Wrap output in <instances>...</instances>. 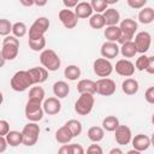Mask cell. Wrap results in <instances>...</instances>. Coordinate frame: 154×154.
I'll return each mask as SVG.
<instances>
[{
	"label": "cell",
	"mask_w": 154,
	"mask_h": 154,
	"mask_svg": "<svg viewBox=\"0 0 154 154\" xmlns=\"http://www.w3.org/2000/svg\"><path fill=\"white\" fill-rule=\"evenodd\" d=\"M65 125L69 128V130L71 131L72 136L73 137H77L82 134V130H83V126H82V123L77 119H70L65 123Z\"/></svg>",
	"instance_id": "cell-34"
},
{
	"label": "cell",
	"mask_w": 154,
	"mask_h": 154,
	"mask_svg": "<svg viewBox=\"0 0 154 154\" xmlns=\"http://www.w3.org/2000/svg\"><path fill=\"white\" fill-rule=\"evenodd\" d=\"M77 91L81 94H90L94 95L96 94V82L89 78L85 79H81L77 83Z\"/></svg>",
	"instance_id": "cell-19"
},
{
	"label": "cell",
	"mask_w": 154,
	"mask_h": 154,
	"mask_svg": "<svg viewBox=\"0 0 154 154\" xmlns=\"http://www.w3.org/2000/svg\"><path fill=\"white\" fill-rule=\"evenodd\" d=\"M93 7L90 5V2L88 1H79L78 5L75 7V13L78 17V19H85V18H90L93 16Z\"/></svg>",
	"instance_id": "cell-20"
},
{
	"label": "cell",
	"mask_w": 154,
	"mask_h": 154,
	"mask_svg": "<svg viewBox=\"0 0 154 154\" xmlns=\"http://www.w3.org/2000/svg\"><path fill=\"white\" fill-rule=\"evenodd\" d=\"M146 71L150 75H154V55L149 57V64H148V67Z\"/></svg>",
	"instance_id": "cell-48"
},
{
	"label": "cell",
	"mask_w": 154,
	"mask_h": 154,
	"mask_svg": "<svg viewBox=\"0 0 154 154\" xmlns=\"http://www.w3.org/2000/svg\"><path fill=\"white\" fill-rule=\"evenodd\" d=\"M119 28H120V31H122V37L118 42L120 45H123L125 42L132 41V38H134V36L137 31L138 25H137V22L134 20L132 18H125V19L120 20Z\"/></svg>",
	"instance_id": "cell-5"
},
{
	"label": "cell",
	"mask_w": 154,
	"mask_h": 154,
	"mask_svg": "<svg viewBox=\"0 0 154 154\" xmlns=\"http://www.w3.org/2000/svg\"><path fill=\"white\" fill-rule=\"evenodd\" d=\"M24 113H25V118L29 122L37 123V122L42 120L43 114H45V111H43V107H42V102L34 101V100H28V102L25 105Z\"/></svg>",
	"instance_id": "cell-6"
},
{
	"label": "cell",
	"mask_w": 154,
	"mask_h": 154,
	"mask_svg": "<svg viewBox=\"0 0 154 154\" xmlns=\"http://www.w3.org/2000/svg\"><path fill=\"white\" fill-rule=\"evenodd\" d=\"M78 0H63V4H64V6H65V8H67V10H70V8H73L75 10V7L78 5Z\"/></svg>",
	"instance_id": "cell-45"
},
{
	"label": "cell",
	"mask_w": 154,
	"mask_h": 154,
	"mask_svg": "<svg viewBox=\"0 0 154 154\" xmlns=\"http://www.w3.org/2000/svg\"><path fill=\"white\" fill-rule=\"evenodd\" d=\"M108 154H124V153H123V150H122L120 148L114 147V148H112V149L108 152Z\"/></svg>",
	"instance_id": "cell-50"
},
{
	"label": "cell",
	"mask_w": 154,
	"mask_h": 154,
	"mask_svg": "<svg viewBox=\"0 0 154 154\" xmlns=\"http://www.w3.org/2000/svg\"><path fill=\"white\" fill-rule=\"evenodd\" d=\"M87 136L93 143H99L105 137V130L102 126H97V125L90 126L87 131Z\"/></svg>",
	"instance_id": "cell-25"
},
{
	"label": "cell",
	"mask_w": 154,
	"mask_h": 154,
	"mask_svg": "<svg viewBox=\"0 0 154 154\" xmlns=\"http://www.w3.org/2000/svg\"><path fill=\"white\" fill-rule=\"evenodd\" d=\"M153 37L150 36V34L148 31H140L135 35V45L137 48V53L144 54L149 48H150V43H152Z\"/></svg>",
	"instance_id": "cell-11"
},
{
	"label": "cell",
	"mask_w": 154,
	"mask_h": 154,
	"mask_svg": "<svg viewBox=\"0 0 154 154\" xmlns=\"http://www.w3.org/2000/svg\"><path fill=\"white\" fill-rule=\"evenodd\" d=\"M95 99L90 94H81L75 102V111L79 116H88L94 108Z\"/></svg>",
	"instance_id": "cell-8"
},
{
	"label": "cell",
	"mask_w": 154,
	"mask_h": 154,
	"mask_svg": "<svg viewBox=\"0 0 154 154\" xmlns=\"http://www.w3.org/2000/svg\"><path fill=\"white\" fill-rule=\"evenodd\" d=\"M7 146H8V143L6 141V137L5 136H0V153H4L6 150V148H7Z\"/></svg>",
	"instance_id": "cell-47"
},
{
	"label": "cell",
	"mask_w": 154,
	"mask_h": 154,
	"mask_svg": "<svg viewBox=\"0 0 154 154\" xmlns=\"http://www.w3.org/2000/svg\"><path fill=\"white\" fill-rule=\"evenodd\" d=\"M148 64H149V57H147L146 54H141V55L136 59L135 67H136V70H138V71H146L147 67H148Z\"/></svg>",
	"instance_id": "cell-39"
},
{
	"label": "cell",
	"mask_w": 154,
	"mask_h": 154,
	"mask_svg": "<svg viewBox=\"0 0 154 154\" xmlns=\"http://www.w3.org/2000/svg\"><path fill=\"white\" fill-rule=\"evenodd\" d=\"M81 69L77 66V65H67L64 70V77L69 81H77L79 77H81Z\"/></svg>",
	"instance_id": "cell-31"
},
{
	"label": "cell",
	"mask_w": 154,
	"mask_h": 154,
	"mask_svg": "<svg viewBox=\"0 0 154 154\" xmlns=\"http://www.w3.org/2000/svg\"><path fill=\"white\" fill-rule=\"evenodd\" d=\"M71 150H72V154H85L83 146L79 143H71Z\"/></svg>",
	"instance_id": "cell-44"
},
{
	"label": "cell",
	"mask_w": 154,
	"mask_h": 154,
	"mask_svg": "<svg viewBox=\"0 0 154 154\" xmlns=\"http://www.w3.org/2000/svg\"><path fill=\"white\" fill-rule=\"evenodd\" d=\"M12 28H13V24L6 19V18H1L0 19V35L6 37L10 35V32H12Z\"/></svg>",
	"instance_id": "cell-37"
},
{
	"label": "cell",
	"mask_w": 154,
	"mask_h": 154,
	"mask_svg": "<svg viewBox=\"0 0 154 154\" xmlns=\"http://www.w3.org/2000/svg\"><path fill=\"white\" fill-rule=\"evenodd\" d=\"M40 63L47 71H57L61 65V60L55 51L51 48H46L40 54Z\"/></svg>",
	"instance_id": "cell-3"
},
{
	"label": "cell",
	"mask_w": 154,
	"mask_h": 154,
	"mask_svg": "<svg viewBox=\"0 0 154 154\" xmlns=\"http://www.w3.org/2000/svg\"><path fill=\"white\" fill-rule=\"evenodd\" d=\"M100 53H101V57L107 59V60H111V59H114L118 57V54L120 53V47L118 46L117 42H109V41H106L101 45V48H100Z\"/></svg>",
	"instance_id": "cell-14"
},
{
	"label": "cell",
	"mask_w": 154,
	"mask_h": 154,
	"mask_svg": "<svg viewBox=\"0 0 154 154\" xmlns=\"http://www.w3.org/2000/svg\"><path fill=\"white\" fill-rule=\"evenodd\" d=\"M43 111L48 116H55L61 111V102L60 99L55 97V96H51L48 99H46L42 103Z\"/></svg>",
	"instance_id": "cell-16"
},
{
	"label": "cell",
	"mask_w": 154,
	"mask_h": 154,
	"mask_svg": "<svg viewBox=\"0 0 154 154\" xmlns=\"http://www.w3.org/2000/svg\"><path fill=\"white\" fill-rule=\"evenodd\" d=\"M89 25H90V28L96 29V30L105 28V26H106V22H105L103 16H102L101 13H94V14L89 18Z\"/></svg>",
	"instance_id": "cell-33"
},
{
	"label": "cell",
	"mask_w": 154,
	"mask_h": 154,
	"mask_svg": "<svg viewBox=\"0 0 154 154\" xmlns=\"http://www.w3.org/2000/svg\"><path fill=\"white\" fill-rule=\"evenodd\" d=\"M152 124H153V125H154V113H153V114H152Z\"/></svg>",
	"instance_id": "cell-55"
},
{
	"label": "cell",
	"mask_w": 154,
	"mask_h": 154,
	"mask_svg": "<svg viewBox=\"0 0 154 154\" xmlns=\"http://www.w3.org/2000/svg\"><path fill=\"white\" fill-rule=\"evenodd\" d=\"M10 124L7 120L5 119H1L0 120V136H6L8 132H10Z\"/></svg>",
	"instance_id": "cell-42"
},
{
	"label": "cell",
	"mask_w": 154,
	"mask_h": 154,
	"mask_svg": "<svg viewBox=\"0 0 154 154\" xmlns=\"http://www.w3.org/2000/svg\"><path fill=\"white\" fill-rule=\"evenodd\" d=\"M116 142L120 146H126L132 141V132L128 125H119L114 131Z\"/></svg>",
	"instance_id": "cell-15"
},
{
	"label": "cell",
	"mask_w": 154,
	"mask_h": 154,
	"mask_svg": "<svg viewBox=\"0 0 154 154\" xmlns=\"http://www.w3.org/2000/svg\"><path fill=\"white\" fill-rule=\"evenodd\" d=\"M131 144H132L134 149H136L138 152H144L152 146V142H150L149 136H147L144 134H137L132 137Z\"/></svg>",
	"instance_id": "cell-17"
},
{
	"label": "cell",
	"mask_w": 154,
	"mask_h": 154,
	"mask_svg": "<svg viewBox=\"0 0 154 154\" xmlns=\"http://www.w3.org/2000/svg\"><path fill=\"white\" fill-rule=\"evenodd\" d=\"M153 41H154V36H153Z\"/></svg>",
	"instance_id": "cell-56"
},
{
	"label": "cell",
	"mask_w": 154,
	"mask_h": 154,
	"mask_svg": "<svg viewBox=\"0 0 154 154\" xmlns=\"http://www.w3.org/2000/svg\"><path fill=\"white\" fill-rule=\"evenodd\" d=\"M144 99L148 103L154 105V87H149L144 93Z\"/></svg>",
	"instance_id": "cell-43"
},
{
	"label": "cell",
	"mask_w": 154,
	"mask_h": 154,
	"mask_svg": "<svg viewBox=\"0 0 154 154\" xmlns=\"http://www.w3.org/2000/svg\"><path fill=\"white\" fill-rule=\"evenodd\" d=\"M126 4L134 10H142L143 7H146L147 0H126Z\"/></svg>",
	"instance_id": "cell-40"
},
{
	"label": "cell",
	"mask_w": 154,
	"mask_h": 154,
	"mask_svg": "<svg viewBox=\"0 0 154 154\" xmlns=\"http://www.w3.org/2000/svg\"><path fill=\"white\" fill-rule=\"evenodd\" d=\"M85 154H103V150H102V148H101L100 144L93 143V144H90V146L87 148Z\"/></svg>",
	"instance_id": "cell-41"
},
{
	"label": "cell",
	"mask_w": 154,
	"mask_h": 154,
	"mask_svg": "<svg viewBox=\"0 0 154 154\" xmlns=\"http://www.w3.org/2000/svg\"><path fill=\"white\" fill-rule=\"evenodd\" d=\"M28 45H29V48L34 52H42L45 51L46 48V38L42 37V38H38V40H28Z\"/></svg>",
	"instance_id": "cell-36"
},
{
	"label": "cell",
	"mask_w": 154,
	"mask_h": 154,
	"mask_svg": "<svg viewBox=\"0 0 154 154\" xmlns=\"http://www.w3.org/2000/svg\"><path fill=\"white\" fill-rule=\"evenodd\" d=\"M10 85L14 91H25L29 87L34 85V82L28 70H20L11 77Z\"/></svg>",
	"instance_id": "cell-2"
},
{
	"label": "cell",
	"mask_w": 154,
	"mask_h": 154,
	"mask_svg": "<svg viewBox=\"0 0 154 154\" xmlns=\"http://www.w3.org/2000/svg\"><path fill=\"white\" fill-rule=\"evenodd\" d=\"M58 17H59V20L61 22V24L66 29H73L78 23V17L76 16L75 11H72V10H67V8L60 10L58 13Z\"/></svg>",
	"instance_id": "cell-12"
},
{
	"label": "cell",
	"mask_w": 154,
	"mask_h": 154,
	"mask_svg": "<svg viewBox=\"0 0 154 154\" xmlns=\"http://www.w3.org/2000/svg\"><path fill=\"white\" fill-rule=\"evenodd\" d=\"M20 4L26 7H31L35 5V0H20Z\"/></svg>",
	"instance_id": "cell-49"
},
{
	"label": "cell",
	"mask_w": 154,
	"mask_h": 154,
	"mask_svg": "<svg viewBox=\"0 0 154 154\" xmlns=\"http://www.w3.org/2000/svg\"><path fill=\"white\" fill-rule=\"evenodd\" d=\"M113 65L111 64L109 60L105 59V58H97L94 63H93V71L96 76L101 77V78H108L111 76V73L113 72Z\"/></svg>",
	"instance_id": "cell-9"
},
{
	"label": "cell",
	"mask_w": 154,
	"mask_h": 154,
	"mask_svg": "<svg viewBox=\"0 0 154 154\" xmlns=\"http://www.w3.org/2000/svg\"><path fill=\"white\" fill-rule=\"evenodd\" d=\"M19 53V40L13 36L8 35L2 38L1 46V58L5 60H14Z\"/></svg>",
	"instance_id": "cell-1"
},
{
	"label": "cell",
	"mask_w": 154,
	"mask_h": 154,
	"mask_svg": "<svg viewBox=\"0 0 154 154\" xmlns=\"http://www.w3.org/2000/svg\"><path fill=\"white\" fill-rule=\"evenodd\" d=\"M22 134H23V144L26 147H32L34 144H36V142L38 140L40 126L37 123L29 122L28 124H25L23 126Z\"/></svg>",
	"instance_id": "cell-7"
},
{
	"label": "cell",
	"mask_w": 154,
	"mask_h": 154,
	"mask_svg": "<svg viewBox=\"0 0 154 154\" xmlns=\"http://www.w3.org/2000/svg\"><path fill=\"white\" fill-rule=\"evenodd\" d=\"M26 32H28V28H26L25 23H23V22H16V23H13V28H12L13 36H16L17 38H20V37L25 36Z\"/></svg>",
	"instance_id": "cell-35"
},
{
	"label": "cell",
	"mask_w": 154,
	"mask_h": 154,
	"mask_svg": "<svg viewBox=\"0 0 154 154\" xmlns=\"http://www.w3.org/2000/svg\"><path fill=\"white\" fill-rule=\"evenodd\" d=\"M6 141L10 147H18L19 144H23V134L22 131L11 130L6 136Z\"/></svg>",
	"instance_id": "cell-29"
},
{
	"label": "cell",
	"mask_w": 154,
	"mask_h": 154,
	"mask_svg": "<svg viewBox=\"0 0 154 154\" xmlns=\"http://www.w3.org/2000/svg\"><path fill=\"white\" fill-rule=\"evenodd\" d=\"M126 154H142V152H138V150H136V149H130Z\"/></svg>",
	"instance_id": "cell-52"
},
{
	"label": "cell",
	"mask_w": 154,
	"mask_h": 154,
	"mask_svg": "<svg viewBox=\"0 0 154 154\" xmlns=\"http://www.w3.org/2000/svg\"><path fill=\"white\" fill-rule=\"evenodd\" d=\"M51 22L47 17H38L29 28V40H38L45 37V34L48 31Z\"/></svg>",
	"instance_id": "cell-4"
},
{
	"label": "cell",
	"mask_w": 154,
	"mask_h": 154,
	"mask_svg": "<svg viewBox=\"0 0 154 154\" xmlns=\"http://www.w3.org/2000/svg\"><path fill=\"white\" fill-rule=\"evenodd\" d=\"M53 94L58 99H64L70 94V85L65 81H57L53 84Z\"/></svg>",
	"instance_id": "cell-24"
},
{
	"label": "cell",
	"mask_w": 154,
	"mask_h": 154,
	"mask_svg": "<svg viewBox=\"0 0 154 154\" xmlns=\"http://www.w3.org/2000/svg\"><path fill=\"white\" fill-rule=\"evenodd\" d=\"M46 96V93H45V89L40 85H35V87H31L30 90H29V99L28 100H34V101H38V102H42L46 100L45 99Z\"/></svg>",
	"instance_id": "cell-32"
},
{
	"label": "cell",
	"mask_w": 154,
	"mask_h": 154,
	"mask_svg": "<svg viewBox=\"0 0 154 154\" xmlns=\"http://www.w3.org/2000/svg\"><path fill=\"white\" fill-rule=\"evenodd\" d=\"M138 89H140V84L135 78H131V77L125 78L122 83V90L126 95H135L137 94Z\"/></svg>",
	"instance_id": "cell-22"
},
{
	"label": "cell",
	"mask_w": 154,
	"mask_h": 154,
	"mask_svg": "<svg viewBox=\"0 0 154 154\" xmlns=\"http://www.w3.org/2000/svg\"><path fill=\"white\" fill-rule=\"evenodd\" d=\"M106 2H107V5H112V4H117L118 0H106Z\"/></svg>",
	"instance_id": "cell-53"
},
{
	"label": "cell",
	"mask_w": 154,
	"mask_h": 154,
	"mask_svg": "<svg viewBox=\"0 0 154 154\" xmlns=\"http://www.w3.org/2000/svg\"><path fill=\"white\" fill-rule=\"evenodd\" d=\"M31 78H32V82H34V85L35 84H41L43 82H46V79L48 78V71L43 67V66H35V67H31L28 70Z\"/></svg>",
	"instance_id": "cell-18"
},
{
	"label": "cell",
	"mask_w": 154,
	"mask_h": 154,
	"mask_svg": "<svg viewBox=\"0 0 154 154\" xmlns=\"http://www.w3.org/2000/svg\"><path fill=\"white\" fill-rule=\"evenodd\" d=\"M103 36L109 42H118L122 37V31H120L119 25L106 26V29L103 30Z\"/></svg>",
	"instance_id": "cell-26"
},
{
	"label": "cell",
	"mask_w": 154,
	"mask_h": 154,
	"mask_svg": "<svg viewBox=\"0 0 154 154\" xmlns=\"http://www.w3.org/2000/svg\"><path fill=\"white\" fill-rule=\"evenodd\" d=\"M138 22L142 24H150L154 20V8L146 6L138 12Z\"/></svg>",
	"instance_id": "cell-27"
},
{
	"label": "cell",
	"mask_w": 154,
	"mask_h": 154,
	"mask_svg": "<svg viewBox=\"0 0 154 154\" xmlns=\"http://www.w3.org/2000/svg\"><path fill=\"white\" fill-rule=\"evenodd\" d=\"M119 125H120L119 119L116 116H107L102 119V128H103L105 131L114 132L118 129Z\"/></svg>",
	"instance_id": "cell-28"
},
{
	"label": "cell",
	"mask_w": 154,
	"mask_h": 154,
	"mask_svg": "<svg viewBox=\"0 0 154 154\" xmlns=\"http://www.w3.org/2000/svg\"><path fill=\"white\" fill-rule=\"evenodd\" d=\"M73 138L71 131L69 130V128L64 124L63 126H60L57 131H55V140L58 143L60 144H69L71 142V140Z\"/></svg>",
	"instance_id": "cell-23"
},
{
	"label": "cell",
	"mask_w": 154,
	"mask_h": 154,
	"mask_svg": "<svg viewBox=\"0 0 154 154\" xmlns=\"http://www.w3.org/2000/svg\"><path fill=\"white\" fill-rule=\"evenodd\" d=\"M116 82L111 78H100L96 81V94L102 96H111L116 93Z\"/></svg>",
	"instance_id": "cell-10"
},
{
	"label": "cell",
	"mask_w": 154,
	"mask_h": 154,
	"mask_svg": "<svg viewBox=\"0 0 154 154\" xmlns=\"http://www.w3.org/2000/svg\"><path fill=\"white\" fill-rule=\"evenodd\" d=\"M120 54H122L125 59L134 58V57L137 54V48H136L135 42H134V41H129V42L123 43L122 47H120Z\"/></svg>",
	"instance_id": "cell-30"
},
{
	"label": "cell",
	"mask_w": 154,
	"mask_h": 154,
	"mask_svg": "<svg viewBox=\"0 0 154 154\" xmlns=\"http://www.w3.org/2000/svg\"><path fill=\"white\" fill-rule=\"evenodd\" d=\"M35 5L36 6H45V5H47V0H41V1H38V0H35Z\"/></svg>",
	"instance_id": "cell-51"
},
{
	"label": "cell",
	"mask_w": 154,
	"mask_h": 154,
	"mask_svg": "<svg viewBox=\"0 0 154 154\" xmlns=\"http://www.w3.org/2000/svg\"><path fill=\"white\" fill-rule=\"evenodd\" d=\"M58 154H72L71 144H61L58 149Z\"/></svg>",
	"instance_id": "cell-46"
},
{
	"label": "cell",
	"mask_w": 154,
	"mask_h": 154,
	"mask_svg": "<svg viewBox=\"0 0 154 154\" xmlns=\"http://www.w3.org/2000/svg\"><path fill=\"white\" fill-rule=\"evenodd\" d=\"M90 5L93 7V11L95 13H103L107 8H108V5L106 2V0H91L90 1Z\"/></svg>",
	"instance_id": "cell-38"
},
{
	"label": "cell",
	"mask_w": 154,
	"mask_h": 154,
	"mask_svg": "<svg viewBox=\"0 0 154 154\" xmlns=\"http://www.w3.org/2000/svg\"><path fill=\"white\" fill-rule=\"evenodd\" d=\"M150 142H152V146L154 147V132H153L152 136H150Z\"/></svg>",
	"instance_id": "cell-54"
},
{
	"label": "cell",
	"mask_w": 154,
	"mask_h": 154,
	"mask_svg": "<svg viewBox=\"0 0 154 154\" xmlns=\"http://www.w3.org/2000/svg\"><path fill=\"white\" fill-rule=\"evenodd\" d=\"M114 70L119 75V76H123V77H131L134 73H135V64L132 61H130L129 59H119L117 63H116V66H114Z\"/></svg>",
	"instance_id": "cell-13"
},
{
	"label": "cell",
	"mask_w": 154,
	"mask_h": 154,
	"mask_svg": "<svg viewBox=\"0 0 154 154\" xmlns=\"http://www.w3.org/2000/svg\"><path fill=\"white\" fill-rule=\"evenodd\" d=\"M105 22H106V26H112V25H118V23H120V13L118 10L113 8V7H108L103 13H102Z\"/></svg>",
	"instance_id": "cell-21"
}]
</instances>
